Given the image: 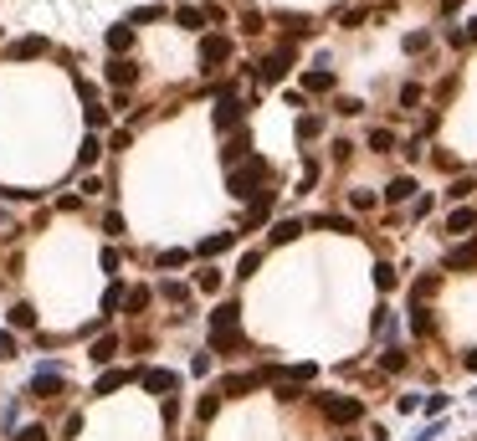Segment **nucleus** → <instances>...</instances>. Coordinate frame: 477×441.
I'll return each mask as SVG.
<instances>
[{"mask_svg": "<svg viewBox=\"0 0 477 441\" xmlns=\"http://www.w3.org/2000/svg\"><path fill=\"white\" fill-rule=\"evenodd\" d=\"M262 180H267V160L247 154V164H236L226 185H231V195H236V201H257V195H262Z\"/></svg>", "mask_w": 477, "mask_h": 441, "instance_id": "1", "label": "nucleus"}, {"mask_svg": "<svg viewBox=\"0 0 477 441\" xmlns=\"http://www.w3.org/2000/svg\"><path fill=\"white\" fill-rule=\"evenodd\" d=\"M318 134H323V118L318 113H303L298 118V139H318Z\"/></svg>", "mask_w": 477, "mask_h": 441, "instance_id": "23", "label": "nucleus"}, {"mask_svg": "<svg viewBox=\"0 0 477 441\" xmlns=\"http://www.w3.org/2000/svg\"><path fill=\"white\" fill-rule=\"evenodd\" d=\"M113 355H118V334H103V339H93V349H88L93 364H108Z\"/></svg>", "mask_w": 477, "mask_h": 441, "instance_id": "15", "label": "nucleus"}, {"mask_svg": "<svg viewBox=\"0 0 477 441\" xmlns=\"http://www.w3.org/2000/svg\"><path fill=\"white\" fill-rule=\"evenodd\" d=\"M62 390V374L57 369H47V374H36V380H31V395H57Z\"/></svg>", "mask_w": 477, "mask_h": 441, "instance_id": "20", "label": "nucleus"}, {"mask_svg": "<svg viewBox=\"0 0 477 441\" xmlns=\"http://www.w3.org/2000/svg\"><path fill=\"white\" fill-rule=\"evenodd\" d=\"M349 206L354 211H375V190H349Z\"/></svg>", "mask_w": 477, "mask_h": 441, "instance_id": "36", "label": "nucleus"}, {"mask_svg": "<svg viewBox=\"0 0 477 441\" xmlns=\"http://www.w3.org/2000/svg\"><path fill=\"white\" fill-rule=\"evenodd\" d=\"M139 380H144V390H149V395H164V401L180 390V374H175V369H144Z\"/></svg>", "mask_w": 477, "mask_h": 441, "instance_id": "5", "label": "nucleus"}, {"mask_svg": "<svg viewBox=\"0 0 477 441\" xmlns=\"http://www.w3.org/2000/svg\"><path fill=\"white\" fill-rule=\"evenodd\" d=\"M226 247H236V231H215V236H206L201 247H195V257H201V262H211V257H221Z\"/></svg>", "mask_w": 477, "mask_h": 441, "instance_id": "9", "label": "nucleus"}, {"mask_svg": "<svg viewBox=\"0 0 477 441\" xmlns=\"http://www.w3.org/2000/svg\"><path fill=\"white\" fill-rule=\"evenodd\" d=\"M380 369H385V374H400V369H405V355H400V349H385V355H380Z\"/></svg>", "mask_w": 477, "mask_h": 441, "instance_id": "29", "label": "nucleus"}, {"mask_svg": "<svg viewBox=\"0 0 477 441\" xmlns=\"http://www.w3.org/2000/svg\"><path fill=\"white\" fill-rule=\"evenodd\" d=\"M370 149H375V154L395 149V134H390V128H370Z\"/></svg>", "mask_w": 477, "mask_h": 441, "instance_id": "30", "label": "nucleus"}, {"mask_svg": "<svg viewBox=\"0 0 477 441\" xmlns=\"http://www.w3.org/2000/svg\"><path fill=\"white\" fill-rule=\"evenodd\" d=\"M462 36H467V41H477V16L467 21V31H462Z\"/></svg>", "mask_w": 477, "mask_h": 441, "instance_id": "48", "label": "nucleus"}, {"mask_svg": "<svg viewBox=\"0 0 477 441\" xmlns=\"http://www.w3.org/2000/svg\"><path fill=\"white\" fill-rule=\"evenodd\" d=\"M221 62H231V36H201V67H221Z\"/></svg>", "mask_w": 477, "mask_h": 441, "instance_id": "4", "label": "nucleus"}, {"mask_svg": "<svg viewBox=\"0 0 477 441\" xmlns=\"http://www.w3.org/2000/svg\"><path fill=\"white\" fill-rule=\"evenodd\" d=\"M349 441H359V436H349Z\"/></svg>", "mask_w": 477, "mask_h": 441, "instance_id": "51", "label": "nucleus"}, {"mask_svg": "<svg viewBox=\"0 0 477 441\" xmlns=\"http://www.w3.org/2000/svg\"><path fill=\"white\" fill-rule=\"evenodd\" d=\"M329 87H334V72H329V67L303 72V93H329Z\"/></svg>", "mask_w": 477, "mask_h": 441, "instance_id": "16", "label": "nucleus"}, {"mask_svg": "<svg viewBox=\"0 0 477 441\" xmlns=\"http://www.w3.org/2000/svg\"><path fill=\"white\" fill-rule=\"evenodd\" d=\"M0 359H16V334H0Z\"/></svg>", "mask_w": 477, "mask_h": 441, "instance_id": "45", "label": "nucleus"}, {"mask_svg": "<svg viewBox=\"0 0 477 441\" xmlns=\"http://www.w3.org/2000/svg\"><path fill=\"white\" fill-rule=\"evenodd\" d=\"M128 380H134L128 369H103V374H98V385H93V395H113V390H123Z\"/></svg>", "mask_w": 477, "mask_h": 441, "instance_id": "10", "label": "nucleus"}, {"mask_svg": "<svg viewBox=\"0 0 477 441\" xmlns=\"http://www.w3.org/2000/svg\"><path fill=\"white\" fill-rule=\"evenodd\" d=\"M462 364H467V369L477 374V349H467V359H462Z\"/></svg>", "mask_w": 477, "mask_h": 441, "instance_id": "49", "label": "nucleus"}, {"mask_svg": "<svg viewBox=\"0 0 477 441\" xmlns=\"http://www.w3.org/2000/svg\"><path fill=\"white\" fill-rule=\"evenodd\" d=\"M410 334H431V313H426V308L416 303V308H410Z\"/></svg>", "mask_w": 477, "mask_h": 441, "instance_id": "31", "label": "nucleus"}, {"mask_svg": "<svg viewBox=\"0 0 477 441\" xmlns=\"http://www.w3.org/2000/svg\"><path fill=\"white\" fill-rule=\"evenodd\" d=\"M88 123H93V128H103V123H108V108H98V103H93V108H88Z\"/></svg>", "mask_w": 477, "mask_h": 441, "instance_id": "47", "label": "nucleus"}, {"mask_svg": "<svg viewBox=\"0 0 477 441\" xmlns=\"http://www.w3.org/2000/svg\"><path fill=\"white\" fill-rule=\"evenodd\" d=\"M323 415H329L334 426H354L364 415V401H354V395H323Z\"/></svg>", "mask_w": 477, "mask_h": 441, "instance_id": "2", "label": "nucleus"}, {"mask_svg": "<svg viewBox=\"0 0 477 441\" xmlns=\"http://www.w3.org/2000/svg\"><path fill=\"white\" fill-rule=\"evenodd\" d=\"M257 267H262V252H247L242 262H236V277H252Z\"/></svg>", "mask_w": 477, "mask_h": 441, "instance_id": "34", "label": "nucleus"}, {"mask_svg": "<svg viewBox=\"0 0 477 441\" xmlns=\"http://www.w3.org/2000/svg\"><path fill=\"white\" fill-rule=\"evenodd\" d=\"M108 82H134V67H128V62H108Z\"/></svg>", "mask_w": 477, "mask_h": 441, "instance_id": "33", "label": "nucleus"}, {"mask_svg": "<svg viewBox=\"0 0 477 441\" xmlns=\"http://www.w3.org/2000/svg\"><path fill=\"white\" fill-rule=\"evenodd\" d=\"M447 231H451V236L477 231V211H467V206H462V211H451V216H447Z\"/></svg>", "mask_w": 477, "mask_h": 441, "instance_id": "14", "label": "nucleus"}, {"mask_svg": "<svg viewBox=\"0 0 477 441\" xmlns=\"http://www.w3.org/2000/svg\"><path fill=\"white\" fill-rule=\"evenodd\" d=\"M185 262H190V252H164L159 267H185Z\"/></svg>", "mask_w": 477, "mask_h": 441, "instance_id": "43", "label": "nucleus"}, {"mask_svg": "<svg viewBox=\"0 0 477 441\" xmlns=\"http://www.w3.org/2000/svg\"><path fill=\"white\" fill-rule=\"evenodd\" d=\"M472 190H477V185H472V180H467V174H462V180H457V185H451L447 195H451V201H467V195H472Z\"/></svg>", "mask_w": 477, "mask_h": 441, "instance_id": "39", "label": "nucleus"}, {"mask_svg": "<svg viewBox=\"0 0 477 441\" xmlns=\"http://www.w3.org/2000/svg\"><path fill=\"white\" fill-rule=\"evenodd\" d=\"M103 231H108V236H123V216H118V211H108V220H103Z\"/></svg>", "mask_w": 477, "mask_h": 441, "instance_id": "42", "label": "nucleus"}, {"mask_svg": "<svg viewBox=\"0 0 477 441\" xmlns=\"http://www.w3.org/2000/svg\"><path fill=\"white\" fill-rule=\"evenodd\" d=\"M277 369H267V374H226V385H221V395H231V401H242V395H252L262 380H272Z\"/></svg>", "mask_w": 477, "mask_h": 441, "instance_id": "6", "label": "nucleus"}, {"mask_svg": "<svg viewBox=\"0 0 477 441\" xmlns=\"http://www.w3.org/2000/svg\"><path fill=\"white\" fill-rule=\"evenodd\" d=\"M442 11L451 16V11H462V0H442Z\"/></svg>", "mask_w": 477, "mask_h": 441, "instance_id": "50", "label": "nucleus"}, {"mask_svg": "<svg viewBox=\"0 0 477 441\" xmlns=\"http://www.w3.org/2000/svg\"><path fill=\"white\" fill-rule=\"evenodd\" d=\"M447 267H451V272H462V267H477V241H467V247H451Z\"/></svg>", "mask_w": 477, "mask_h": 441, "instance_id": "17", "label": "nucleus"}, {"mask_svg": "<svg viewBox=\"0 0 477 441\" xmlns=\"http://www.w3.org/2000/svg\"><path fill=\"white\" fill-rule=\"evenodd\" d=\"M236 313H242L236 303H221V308L211 313V334H231V328H236Z\"/></svg>", "mask_w": 477, "mask_h": 441, "instance_id": "13", "label": "nucleus"}, {"mask_svg": "<svg viewBox=\"0 0 477 441\" xmlns=\"http://www.w3.org/2000/svg\"><path fill=\"white\" fill-rule=\"evenodd\" d=\"M108 47L128 52V47H134V26H108Z\"/></svg>", "mask_w": 477, "mask_h": 441, "instance_id": "21", "label": "nucleus"}, {"mask_svg": "<svg viewBox=\"0 0 477 441\" xmlns=\"http://www.w3.org/2000/svg\"><path fill=\"white\" fill-rule=\"evenodd\" d=\"M31 323H36V308L31 303H16L11 308V328H31Z\"/></svg>", "mask_w": 477, "mask_h": 441, "instance_id": "26", "label": "nucleus"}, {"mask_svg": "<svg viewBox=\"0 0 477 441\" xmlns=\"http://www.w3.org/2000/svg\"><path fill=\"white\" fill-rule=\"evenodd\" d=\"M195 288H201V293H215V288H221V272H195Z\"/></svg>", "mask_w": 477, "mask_h": 441, "instance_id": "35", "label": "nucleus"}, {"mask_svg": "<svg viewBox=\"0 0 477 441\" xmlns=\"http://www.w3.org/2000/svg\"><path fill=\"white\" fill-rule=\"evenodd\" d=\"M375 288H380V293L395 288V267H385V262H380V267H375Z\"/></svg>", "mask_w": 477, "mask_h": 441, "instance_id": "37", "label": "nucleus"}, {"mask_svg": "<svg viewBox=\"0 0 477 441\" xmlns=\"http://www.w3.org/2000/svg\"><path fill=\"white\" fill-rule=\"evenodd\" d=\"M247 339L242 334H236V328H231V334H211V355H231V349H242Z\"/></svg>", "mask_w": 477, "mask_h": 441, "instance_id": "19", "label": "nucleus"}, {"mask_svg": "<svg viewBox=\"0 0 477 441\" xmlns=\"http://www.w3.org/2000/svg\"><path fill=\"white\" fill-rule=\"evenodd\" d=\"M16 441H47V426H21Z\"/></svg>", "mask_w": 477, "mask_h": 441, "instance_id": "40", "label": "nucleus"}, {"mask_svg": "<svg viewBox=\"0 0 477 441\" xmlns=\"http://www.w3.org/2000/svg\"><path fill=\"white\" fill-rule=\"evenodd\" d=\"M339 113L354 118V113H364V103H359V98H339Z\"/></svg>", "mask_w": 477, "mask_h": 441, "instance_id": "41", "label": "nucleus"}, {"mask_svg": "<svg viewBox=\"0 0 477 441\" xmlns=\"http://www.w3.org/2000/svg\"><path fill=\"white\" fill-rule=\"evenodd\" d=\"M0 195H6V201H36V190H16V185H6Z\"/></svg>", "mask_w": 477, "mask_h": 441, "instance_id": "44", "label": "nucleus"}, {"mask_svg": "<svg viewBox=\"0 0 477 441\" xmlns=\"http://www.w3.org/2000/svg\"><path fill=\"white\" fill-rule=\"evenodd\" d=\"M159 16H164L159 6H139L134 16H128V21H134V26H149V21H159Z\"/></svg>", "mask_w": 477, "mask_h": 441, "instance_id": "38", "label": "nucleus"}, {"mask_svg": "<svg viewBox=\"0 0 477 441\" xmlns=\"http://www.w3.org/2000/svg\"><path fill=\"white\" fill-rule=\"evenodd\" d=\"M288 67H293V52H272L262 67H257V82H283L288 77Z\"/></svg>", "mask_w": 477, "mask_h": 441, "instance_id": "7", "label": "nucleus"}, {"mask_svg": "<svg viewBox=\"0 0 477 441\" xmlns=\"http://www.w3.org/2000/svg\"><path fill=\"white\" fill-rule=\"evenodd\" d=\"M215 411H221V395H201V401H195V415H201V421H211Z\"/></svg>", "mask_w": 477, "mask_h": 441, "instance_id": "32", "label": "nucleus"}, {"mask_svg": "<svg viewBox=\"0 0 477 441\" xmlns=\"http://www.w3.org/2000/svg\"><path fill=\"white\" fill-rule=\"evenodd\" d=\"M267 216H272V190H262V195H257V201L247 206V231H257Z\"/></svg>", "mask_w": 477, "mask_h": 441, "instance_id": "11", "label": "nucleus"}, {"mask_svg": "<svg viewBox=\"0 0 477 441\" xmlns=\"http://www.w3.org/2000/svg\"><path fill=\"white\" fill-rule=\"evenodd\" d=\"M410 195H416V180H410V174H400V180H390L385 201H390V206H400V201H410Z\"/></svg>", "mask_w": 477, "mask_h": 441, "instance_id": "18", "label": "nucleus"}, {"mask_svg": "<svg viewBox=\"0 0 477 441\" xmlns=\"http://www.w3.org/2000/svg\"><path fill=\"white\" fill-rule=\"evenodd\" d=\"M298 236H303V220H293V216H283V220H277V226L267 231L272 247H283V241H298Z\"/></svg>", "mask_w": 477, "mask_h": 441, "instance_id": "12", "label": "nucleus"}, {"mask_svg": "<svg viewBox=\"0 0 477 441\" xmlns=\"http://www.w3.org/2000/svg\"><path fill=\"white\" fill-rule=\"evenodd\" d=\"M149 298H155V293H149V288H128V313H144V308H149Z\"/></svg>", "mask_w": 477, "mask_h": 441, "instance_id": "28", "label": "nucleus"}, {"mask_svg": "<svg viewBox=\"0 0 477 441\" xmlns=\"http://www.w3.org/2000/svg\"><path fill=\"white\" fill-rule=\"evenodd\" d=\"M242 113H247V103L236 98V93H226L221 103H215V128H221V134H231V128H242Z\"/></svg>", "mask_w": 477, "mask_h": 441, "instance_id": "3", "label": "nucleus"}, {"mask_svg": "<svg viewBox=\"0 0 477 441\" xmlns=\"http://www.w3.org/2000/svg\"><path fill=\"white\" fill-rule=\"evenodd\" d=\"M247 149H252V144H247V134H236V139L226 144V154H221V160H226V164L236 169V164H242V154H247Z\"/></svg>", "mask_w": 477, "mask_h": 441, "instance_id": "24", "label": "nucleus"}, {"mask_svg": "<svg viewBox=\"0 0 477 441\" xmlns=\"http://www.w3.org/2000/svg\"><path fill=\"white\" fill-rule=\"evenodd\" d=\"M31 57H47V36H21V41H11V62H31Z\"/></svg>", "mask_w": 477, "mask_h": 441, "instance_id": "8", "label": "nucleus"}, {"mask_svg": "<svg viewBox=\"0 0 477 441\" xmlns=\"http://www.w3.org/2000/svg\"><path fill=\"white\" fill-rule=\"evenodd\" d=\"M118 303H128V293H123V282H108V293H103V313H113Z\"/></svg>", "mask_w": 477, "mask_h": 441, "instance_id": "27", "label": "nucleus"}, {"mask_svg": "<svg viewBox=\"0 0 477 441\" xmlns=\"http://www.w3.org/2000/svg\"><path fill=\"white\" fill-rule=\"evenodd\" d=\"M431 293H437V277H421V282H416V303L431 298Z\"/></svg>", "mask_w": 477, "mask_h": 441, "instance_id": "46", "label": "nucleus"}, {"mask_svg": "<svg viewBox=\"0 0 477 441\" xmlns=\"http://www.w3.org/2000/svg\"><path fill=\"white\" fill-rule=\"evenodd\" d=\"M175 21H180L185 31H201V26H206V11H195V6H180V11H175Z\"/></svg>", "mask_w": 477, "mask_h": 441, "instance_id": "22", "label": "nucleus"}, {"mask_svg": "<svg viewBox=\"0 0 477 441\" xmlns=\"http://www.w3.org/2000/svg\"><path fill=\"white\" fill-rule=\"evenodd\" d=\"M98 154H103V144H98V139H82V149H77V164H82V169H93V164H98Z\"/></svg>", "mask_w": 477, "mask_h": 441, "instance_id": "25", "label": "nucleus"}]
</instances>
